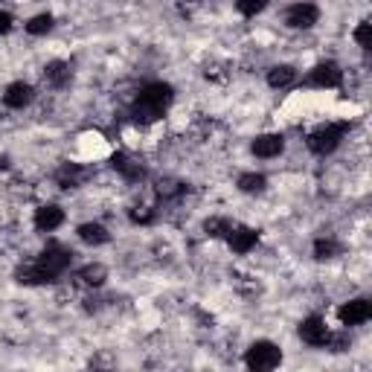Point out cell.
I'll return each mask as SVG.
<instances>
[{"label": "cell", "instance_id": "cell-19", "mask_svg": "<svg viewBox=\"0 0 372 372\" xmlns=\"http://www.w3.org/2000/svg\"><path fill=\"white\" fill-rule=\"evenodd\" d=\"M18 282L21 285H47V282H53L47 273L38 268V265H29V268H21L18 270Z\"/></svg>", "mask_w": 372, "mask_h": 372}, {"label": "cell", "instance_id": "cell-23", "mask_svg": "<svg viewBox=\"0 0 372 372\" xmlns=\"http://www.w3.org/2000/svg\"><path fill=\"white\" fill-rule=\"evenodd\" d=\"M337 253H341V245H337V241H332V238L314 241V256L317 259H334Z\"/></svg>", "mask_w": 372, "mask_h": 372}, {"label": "cell", "instance_id": "cell-21", "mask_svg": "<svg viewBox=\"0 0 372 372\" xmlns=\"http://www.w3.org/2000/svg\"><path fill=\"white\" fill-rule=\"evenodd\" d=\"M238 189H241V192H250V195H253V192H262V189H265V177L256 175V172L241 175V177H238Z\"/></svg>", "mask_w": 372, "mask_h": 372}, {"label": "cell", "instance_id": "cell-1", "mask_svg": "<svg viewBox=\"0 0 372 372\" xmlns=\"http://www.w3.org/2000/svg\"><path fill=\"white\" fill-rule=\"evenodd\" d=\"M175 99V90L172 85H163V82H152V85H145L137 96V102H134V120L143 122V125H152L157 122L160 117H163V111L172 105Z\"/></svg>", "mask_w": 372, "mask_h": 372}, {"label": "cell", "instance_id": "cell-12", "mask_svg": "<svg viewBox=\"0 0 372 372\" xmlns=\"http://www.w3.org/2000/svg\"><path fill=\"white\" fill-rule=\"evenodd\" d=\"M285 149V137L282 134H262L253 140V154L256 157H277Z\"/></svg>", "mask_w": 372, "mask_h": 372}, {"label": "cell", "instance_id": "cell-7", "mask_svg": "<svg viewBox=\"0 0 372 372\" xmlns=\"http://www.w3.org/2000/svg\"><path fill=\"white\" fill-rule=\"evenodd\" d=\"M317 18H320V9L312 6V3H297V6H291L285 12V24L291 29H309V26L317 24Z\"/></svg>", "mask_w": 372, "mask_h": 372}, {"label": "cell", "instance_id": "cell-20", "mask_svg": "<svg viewBox=\"0 0 372 372\" xmlns=\"http://www.w3.org/2000/svg\"><path fill=\"white\" fill-rule=\"evenodd\" d=\"M233 227H236V224L227 221V218H209V221L204 224V230L213 236V238H227V236L233 233Z\"/></svg>", "mask_w": 372, "mask_h": 372}, {"label": "cell", "instance_id": "cell-6", "mask_svg": "<svg viewBox=\"0 0 372 372\" xmlns=\"http://www.w3.org/2000/svg\"><path fill=\"white\" fill-rule=\"evenodd\" d=\"M300 337L305 343H312V346H326V341L332 337L329 326H326V320H320V317H305L300 323Z\"/></svg>", "mask_w": 372, "mask_h": 372}, {"label": "cell", "instance_id": "cell-27", "mask_svg": "<svg viewBox=\"0 0 372 372\" xmlns=\"http://www.w3.org/2000/svg\"><path fill=\"white\" fill-rule=\"evenodd\" d=\"M262 9H265V0H241V3H238L241 15H259Z\"/></svg>", "mask_w": 372, "mask_h": 372}, {"label": "cell", "instance_id": "cell-16", "mask_svg": "<svg viewBox=\"0 0 372 372\" xmlns=\"http://www.w3.org/2000/svg\"><path fill=\"white\" fill-rule=\"evenodd\" d=\"M105 280H108L105 265H85L82 270H79V282L88 285V288H99V285H105Z\"/></svg>", "mask_w": 372, "mask_h": 372}, {"label": "cell", "instance_id": "cell-17", "mask_svg": "<svg viewBox=\"0 0 372 372\" xmlns=\"http://www.w3.org/2000/svg\"><path fill=\"white\" fill-rule=\"evenodd\" d=\"M79 238H82L85 245H105V241L111 238V233L102 227V224L90 221V224H82V227H79Z\"/></svg>", "mask_w": 372, "mask_h": 372}, {"label": "cell", "instance_id": "cell-4", "mask_svg": "<svg viewBox=\"0 0 372 372\" xmlns=\"http://www.w3.org/2000/svg\"><path fill=\"white\" fill-rule=\"evenodd\" d=\"M70 262H73V253H70L67 248L50 245V248H47V250L38 256V262H35V265H38L50 280H56L58 273H64V270L70 268Z\"/></svg>", "mask_w": 372, "mask_h": 372}, {"label": "cell", "instance_id": "cell-3", "mask_svg": "<svg viewBox=\"0 0 372 372\" xmlns=\"http://www.w3.org/2000/svg\"><path fill=\"white\" fill-rule=\"evenodd\" d=\"M346 122H341V125H334V122H329V125H320V128H314V131L309 134V149L314 152V154H332L337 145H341V140H343V134H346Z\"/></svg>", "mask_w": 372, "mask_h": 372}, {"label": "cell", "instance_id": "cell-30", "mask_svg": "<svg viewBox=\"0 0 372 372\" xmlns=\"http://www.w3.org/2000/svg\"><path fill=\"white\" fill-rule=\"evenodd\" d=\"M152 216H154V213H152L149 207H143V213H140V209H134V213H131V218H134V221H143V224L152 221Z\"/></svg>", "mask_w": 372, "mask_h": 372}, {"label": "cell", "instance_id": "cell-28", "mask_svg": "<svg viewBox=\"0 0 372 372\" xmlns=\"http://www.w3.org/2000/svg\"><path fill=\"white\" fill-rule=\"evenodd\" d=\"M326 343L332 346V352H343V349H349V337L346 334H337V337H329Z\"/></svg>", "mask_w": 372, "mask_h": 372}, {"label": "cell", "instance_id": "cell-8", "mask_svg": "<svg viewBox=\"0 0 372 372\" xmlns=\"http://www.w3.org/2000/svg\"><path fill=\"white\" fill-rule=\"evenodd\" d=\"M337 314H341L343 326H358V323H366L372 317V305L369 300H349Z\"/></svg>", "mask_w": 372, "mask_h": 372}, {"label": "cell", "instance_id": "cell-24", "mask_svg": "<svg viewBox=\"0 0 372 372\" xmlns=\"http://www.w3.org/2000/svg\"><path fill=\"white\" fill-rule=\"evenodd\" d=\"M181 192H184V184L181 181H172V177H166V181L157 184V195L160 198H175V195H181Z\"/></svg>", "mask_w": 372, "mask_h": 372}, {"label": "cell", "instance_id": "cell-25", "mask_svg": "<svg viewBox=\"0 0 372 372\" xmlns=\"http://www.w3.org/2000/svg\"><path fill=\"white\" fill-rule=\"evenodd\" d=\"M355 41H358L364 50H369V47H372V26H369L366 21H364L358 29H355Z\"/></svg>", "mask_w": 372, "mask_h": 372}, {"label": "cell", "instance_id": "cell-15", "mask_svg": "<svg viewBox=\"0 0 372 372\" xmlns=\"http://www.w3.org/2000/svg\"><path fill=\"white\" fill-rule=\"evenodd\" d=\"M85 177H88V169L76 166V163H64V166L58 169V184H61L64 189L82 186V184H85Z\"/></svg>", "mask_w": 372, "mask_h": 372}, {"label": "cell", "instance_id": "cell-14", "mask_svg": "<svg viewBox=\"0 0 372 372\" xmlns=\"http://www.w3.org/2000/svg\"><path fill=\"white\" fill-rule=\"evenodd\" d=\"M70 76H73V70H70V64L67 61H50L44 67V79L50 82L53 88H64L70 82Z\"/></svg>", "mask_w": 372, "mask_h": 372}, {"label": "cell", "instance_id": "cell-22", "mask_svg": "<svg viewBox=\"0 0 372 372\" xmlns=\"http://www.w3.org/2000/svg\"><path fill=\"white\" fill-rule=\"evenodd\" d=\"M53 29V15H35L29 24H26V32L29 35H44V32Z\"/></svg>", "mask_w": 372, "mask_h": 372}, {"label": "cell", "instance_id": "cell-18", "mask_svg": "<svg viewBox=\"0 0 372 372\" xmlns=\"http://www.w3.org/2000/svg\"><path fill=\"white\" fill-rule=\"evenodd\" d=\"M294 79H297V70L288 67V64H280V67H270L268 85H270V88H288L291 82H294Z\"/></svg>", "mask_w": 372, "mask_h": 372}, {"label": "cell", "instance_id": "cell-11", "mask_svg": "<svg viewBox=\"0 0 372 372\" xmlns=\"http://www.w3.org/2000/svg\"><path fill=\"white\" fill-rule=\"evenodd\" d=\"M111 166H114V169L125 177V181H131V184H134V181H143V177H145V169L137 163L134 157H128V154H122V152L111 157Z\"/></svg>", "mask_w": 372, "mask_h": 372}, {"label": "cell", "instance_id": "cell-26", "mask_svg": "<svg viewBox=\"0 0 372 372\" xmlns=\"http://www.w3.org/2000/svg\"><path fill=\"white\" fill-rule=\"evenodd\" d=\"M90 366L96 372H111V366H114V358H111V352H99L96 358L90 361Z\"/></svg>", "mask_w": 372, "mask_h": 372}, {"label": "cell", "instance_id": "cell-10", "mask_svg": "<svg viewBox=\"0 0 372 372\" xmlns=\"http://www.w3.org/2000/svg\"><path fill=\"white\" fill-rule=\"evenodd\" d=\"M32 99H35V90H32V85H26V82H12L3 93V102L9 108H26Z\"/></svg>", "mask_w": 372, "mask_h": 372}, {"label": "cell", "instance_id": "cell-2", "mask_svg": "<svg viewBox=\"0 0 372 372\" xmlns=\"http://www.w3.org/2000/svg\"><path fill=\"white\" fill-rule=\"evenodd\" d=\"M245 364L250 372H273L280 364H282V352L277 343H270V341H259L248 349L245 355Z\"/></svg>", "mask_w": 372, "mask_h": 372}, {"label": "cell", "instance_id": "cell-13", "mask_svg": "<svg viewBox=\"0 0 372 372\" xmlns=\"http://www.w3.org/2000/svg\"><path fill=\"white\" fill-rule=\"evenodd\" d=\"M227 241H230L233 253H248L256 245V241H259V233L250 230V227H233V233L227 236Z\"/></svg>", "mask_w": 372, "mask_h": 372}, {"label": "cell", "instance_id": "cell-9", "mask_svg": "<svg viewBox=\"0 0 372 372\" xmlns=\"http://www.w3.org/2000/svg\"><path fill=\"white\" fill-rule=\"evenodd\" d=\"M61 224H64V209H61V207L47 204V207H38V209H35V230L50 233V230L61 227Z\"/></svg>", "mask_w": 372, "mask_h": 372}, {"label": "cell", "instance_id": "cell-29", "mask_svg": "<svg viewBox=\"0 0 372 372\" xmlns=\"http://www.w3.org/2000/svg\"><path fill=\"white\" fill-rule=\"evenodd\" d=\"M12 24H15L12 15H9V12H0V35H6V32L12 29Z\"/></svg>", "mask_w": 372, "mask_h": 372}, {"label": "cell", "instance_id": "cell-5", "mask_svg": "<svg viewBox=\"0 0 372 372\" xmlns=\"http://www.w3.org/2000/svg\"><path fill=\"white\" fill-rule=\"evenodd\" d=\"M343 82V70L334 61H320L317 67L309 73V85L312 88H337Z\"/></svg>", "mask_w": 372, "mask_h": 372}]
</instances>
